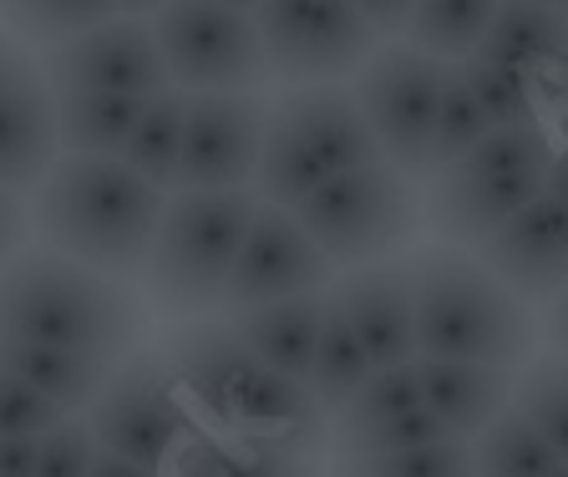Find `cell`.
I'll return each mask as SVG.
<instances>
[{
    "instance_id": "cell-26",
    "label": "cell",
    "mask_w": 568,
    "mask_h": 477,
    "mask_svg": "<svg viewBox=\"0 0 568 477\" xmlns=\"http://www.w3.org/2000/svg\"><path fill=\"white\" fill-rule=\"evenodd\" d=\"M183 118H189V97L163 92L148 102L132 143L122 148V163L158 193H178V158H183Z\"/></svg>"
},
{
    "instance_id": "cell-15",
    "label": "cell",
    "mask_w": 568,
    "mask_h": 477,
    "mask_svg": "<svg viewBox=\"0 0 568 477\" xmlns=\"http://www.w3.org/2000/svg\"><path fill=\"white\" fill-rule=\"evenodd\" d=\"M163 366L178 382L183 402L193 406V417H209L219 437L239 432L244 402L254 396V386L264 382V371H270V366H260V361L248 356L244 341L234 335L229 321L183 325V331L168 341Z\"/></svg>"
},
{
    "instance_id": "cell-1",
    "label": "cell",
    "mask_w": 568,
    "mask_h": 477,
    "mask_svg": "<svg viewBox=\"0 0 568 477\" xmlns=\"http://www.w3.org/2000/svg\"><path fill=\"white\" fill-rule=\"evenodd\" d=\"M163 214L168 193L142 183L122 158H57L31 193V234L41 250L118 285L148 275Z\"/></svg>"
},
{
    "instance_id": "cell-23",
    "label": "cell",
    "mask_w": 568,
    "mask_h": 477,
    "mask_svg": "<svg viewBox=\"0 0 568 477\" xmlns=\"http://www.w3.org/2000/svg\"><path fill=\"white\" fill-rule=\"evenodd\" d=\"M153 97H102L67 92L57 97V143L61 158H122Z\"/></svg>"
},
{
    "instance_id": "cell-13",
    "label": "cell",
    "mask_w": 568,
    "mask_h": 477,
    "mask_svg": "<svg viewBox=\"0 0 568 477\" xmlns=\"http://www.w3.org/2000/svg\"><path fill=\"white\" fill-rule=\"evenodd\" d=\"M335 264L320 254V244L305 234L295 214L274 203H260V214L244 234V250L234 260V275L224 285V315L254 311V305H280V300H305L331 285Z\"/></svg>"
},
{
    "instance_id": "cell-11",
    "label": "cell",
    "mask_w": 568,
    "mask_h": 477,
    "mask_svg": "<svg viewBox=\"0 0 568 477\" xmlns=\"http://www.w3.org/2000/svg\"><path fill=\"white\" fill-rule=\"evenodd\" d=\"M270 57V77L295 87H341V77H361L376 51V31L366 6H335V0H280L254 11Z\"/></svg>"
},
{
    "instance_id": "cell-39",
    "label": "cell",
    "mask_w": 568,
    "mask_h": 477,
    "mask_svg": "<svg viewBox=\"0 0 568 477\" xmlns=\"http://www.w3.org/2000/svg\"><path fill=\"white\" fill-rule=\"evenodd\" d=\"M36 61H31V51L21 47V41H11V37H0V102H6V92H11L16 82H21L26 72H31Z\"/></svg>"
},
{
    "instance_id": "cell-5",
    "label": "cell",
    "mask_w": 568,
    "mask_h": 477,
    "mask_svg": "<svg viewBox=\"0 0 568 477\" xmlns=\"http://www.w3.org/2000/svg\"><path fill=\"white\" fill-rule=\"evenodd\" d=\"M386 163L351 87H295L270 108L260 153V203L295 214L331 179Z\"/></svg>"
},
{
    "instance_id": "cell-36",
    "label": "cell",
    "mask_w": 568,
    "mask_h": 477,
    "mask_svg": "<svg viewBox=\"0 0 568 477\" xmlns=\"http://www.w3.org/2000/svg\"><path fill=\"white\" fill-rule=\"evenodd\" d=\"M61 422H67V412L61 406H51L41 392H31L26 382H16V376H6L0 371V442H41L47 432H57Z\"/></svg>"
},
{
    "instance_id": "cell-43",
    "label": "cell",
    "mask_w": 568,
    "mask_h": 477,
    "mask_svg": "<svg viewBox=\"0 0 568 477\" xmlns=\"http://www.w3.org/2000/svg\"><path fill=\"white\" fill-rule=\"evenodd\" d=\"M548 199H558L568 209V148H558L554 153V168H548V183H544Z\"/></svg>"
},
{
    "instance_id": "cell-20",
    "label": "cell",
    "mask_w": 568,
    "mask_h": 477,
    "mask_svg": "<svg viewBox=\"0 0 568 477\" xmlns=\"http://www.w3.org/2000/svg\"><path fill=\"white\" fill-rule=\"evenodd\" d=\"M325 305H331V295H305V300H280V305H254V311L224 315V321L234 325V335L244 341V351L260 361V366H270L305 386L310 366H315Z\"/></svg>"
},
{
    "instance_id": "cell-37",
    "label": "cell",
    "mask_w": 568,
    "mask_h": 477,
    "mask_svg": "<svg viewBox=\"0 0 568 477\" xmlns=\"http://www.w3.org/2000/svg\"><path fill=\"white\" fill-rule=\"evenodd\" d=\"M92 463H97L92 427L71 417L36 442V477H92Z\"/></svg>"
},
{
    "instance_id": "cell-16",
    "label": "cell",
    "mask_w": 568,
    "mask_h": 477,
    "mask_svg": "<svg viewBox=\"0 0 568 477\" xmlns=\"http://www.w3.org/2000/svg\"><path fill=\"white\" fill-rule=\"evenodd\" d=\"M477 264L503 290H513L523 305L528 300L554 305L568 290V209L548 193H538L513 224H503L477 250Z\"/></svg>"
},
{
    "instance_id": "cell-40",
    "label": "cell",
    "mask_w": 568,
    "mask_h": 477,
    "mask_svg": "<svg viewBox=\"0 0 568 477\" xmlns=\"http://www.w3.org/2000/svg\"><path fill=\"white\" fill-rule=\"evenodd\" d=\"M0 477H36V442H0Z\"/></svg>"
},
{
    "instance_id": "cell-34",
    "label": "cell",
    "mask_w": 568,
    "mask_h": 477,
    "mask_svg": "<svg viewBox=\"0 0 568 477\" xmlns=\"http://www.w3.org/2000/svg\"><path fill=\"white\" fill-rule=\"evenodd\" d=\"M11 26L21 31V37H41V41H77V37H87V31H97V26H106V21H122V6H11Z\"/></svg>"
},
{
    "instance_id": "cell-31",
    "label": "cell",
    "mask_w": 568,
    "mask_h": 477,
    "mask_svg": "<svg viewBox=\"0 0 568 477\" xmlns=\"http://www.w3.org/2000/svg\"><path fill=\"white\" fill-rule=\"evenodd\" d=\"M487 132H493V128H487L483 108H477L473 92H467L462 67H447V77H442L437 122H432V173H442V168H452L457 158H467L487 138Z\"/></svg>"
},
{
    "instance_id": "cell-32",
    "label": "cell",
    "mask_w": 568,
    "mask_h": 477,
    "mask_svg": "<svg viewBox=\"0 0 568 477\" xmlns=\"http://www.w3.org/2000/svg\"><path fill=\"white\" fill-rule=\"evenodd\" d=\"M462 77H467V92H473V102L483 108L493 132L538 122V92H532L528 77L503 72V67H493V61H483V57L462 61Z\"/></svg>"
},
{
    "instance_id": "cell-2",
    "label": "cell",
    "mask_w": 568,
    "mask_h": 477,
    "mask_svg": "<svg viewBox=\"0 0 568 477\" xmlns=\"http://www.w3.org/2000/svg\"><path fill=\"white\" fill-rule=\"evenodd\" d=\"M148 315L118 280L82 270L61 254L31 250L0 270V335L36 341L118 371L142 341Z\"/></svg>"
},
{
    "instance_id": "cell-41",
    "label": "cell",
    "mask_w": 568,
    "mask_h": 477,
    "mask_svg": "<svg viewBox=\"0 0 568 477\" xmlns=\"http://www.w3.org/2000/svg\"><path fill=\"white\" fill-rule=\"evenodd\" d=\"M548 346H554V356L568 361V290L548 305Z\"/></svg>"
},
{
    "instance_id": "cell-4",
    "label": "cell",
    "mask_w": 568,
    "mask_h": 477,
    "mask_svg": "<svg viewBox=\"0 0 568 477\" xmlns=\"http://www.w3.org/2000/svg\"><path fill=\"white\" fill-rule=\"evenodd\" d=\"M554 153L558 148L544 122L487 132L473 153L432 179V193L422 203V224L447 250H483L497 229L513 224L544 193Z\"/></svg>"
},
{
    "instance_id": "cell-21",
    "label": "cell",
    "mask_w": 568,
    "mask_h": 477,
    "mask_svg": "<svg viewBox=\"0 0 568 477\" xmlns=\"http://www.w3.org/2000/svg\"><path fill=\"white\" fill-rule=\"evenodd\" d=\"M477 57L538 87L568 57V11L564 6H497L493 37L483 41Z\"/></svg>"
},
{
    "instance_id": "cell-18",
    "label": "cell",
    "mask_w": 568,
    "mask_h": 477,
    "mask_svg": "<svg viewBox=\"0 0 568 477\" xmlns=\"http://www.w3.org/2000/svg\"><path fill=\"white\" fill-rule=\"evenodd\" d=\"M57 158V92L47 87L41 67H31L0 102V189L26 199L41 189Z\"/></svg>"
},
{
    "instance_id": "cell-8",
    "label": "cell",
    "mask_w": 568,
    "mask_h": 477,
    "mask_svg": "<svg viewBox=\"0 0 568 477\" xmlns=\"http://www.w3.org/2000/svg\"><path fill=\"white\" fill-rule=\"evenodd\" d=\"M168 87L183 97H260L270 57L244 6H168L153 16Z\"/></svg>"
},
{
    "instance_id": "cell-12",
    "label": "cell",
    "mask_w": 568,
    "mask_h": 477,
    "mask_svg": "<svg viewBox=\"0 0 568 477\" xmlns=\"http://www.w3.org/2000/svg\"><path fill=\"white\" fill-rule=\"evenodd\" d=\"M264 97H189L178 193H248L260 179Z\"/></svg>"
},
{
    "instance_id": "cell-19",
    "label": "cell",
    "mask_w": 568,
    "mask_h": 477,
    "mask_svg": "<svg viewBox=\"0 0 568 477\" xmlns=\"http://www.w3.org/2000/svg\"><path fill=\"white\" fill-rule=\"evenodd\" d=\"M416 376H422V406L457 442H477L513 406V371L467 366V361H416Z\"/></svg>"
},
{
    "instance_id": "cell-10",
    "label": "cell",
    "mask_w": 568,
    "mask_h": 477,
    "mask_svg": "<svg viewBox=\"0 0 568 477\" xmlns=\"http://www.w3.org/2000/svg\"><path fill=\"white\" fill-rule=\"evenodd\" d=\"M442 77H447L442 61L396 41V47H381L351 87L381 158L406 179L432 173V122L442 102Z\"/></svg>"
},
{
    "instance_id": "cell-3",
    "label": "cell",
    "mask_w": 568,
    "mask_h": 477,
    "mask_svg": "<svg viewBox=\"0 0 568 477\" xmlns=\"http://www.w3.org/2000/svg\"><path fill=\"white\" fill-rule=\"evenodd\" d=\"M416 295V361L518 371L532 356V315L513 290L487 275L477 254L426 244L412 264Z\"/></svg>"
},
{
    "instance_id": "cell-6",
    "label": "cell",
    "mask_w": 568,
    "mask_h": 477,
    "mask_svg": "<svg viewBox=\"0 0 568 477\" xmlns=\"http://www.w3.org/2000/svg\"><path fill=\"white\" fill-rule=\"evenodd\" d=\"M254 214V193H173L148 260V295L158 311L203 315L224 305V285Z\"/></svg>"
},
{
    "instance_id": "cell-33",
    "label": "cell",
    "mask_w": 568,
    "mask_h": 477,
    "mask_svg": "<svg viewBox=\"0 0 568 477\" xmlns=\"http://www.w3.org/2000/svg\"><path fill=\"white\" fill-rule=\"evenodd\" d=\"M341 477H477L473 442H437L396 457H341Z\"/></svg>"
},
{
    "instance_id": "cell-9",
    "label": "cell",
    "mask_w": 568,
    "mask_h": 477,
    "mask_svg": "<svg viewBox=\"0 0 568 477\" xmlns=\"http://www.w3.org/2000/svg\"><path fill=\"white\" fill-rule=\"evenodd\" d=\"M87 427L102 453H118L122 463L148 467L153 477H168L178 453L199 437V417L168 376L163 356H132L112 371Z\"/></svg>"
},
{
    "instance_id": "cell-38",
    "label": "cell",
    "mask_w": 568,
    "mask_h": 477,
    "mask_svg": "<svg viewBox=\"0 0 568 477\" xmlns=\"http://www.w3.org/2000/svg\"><path fill=\"white\" fill-rule=\"evenodd\" d=\"M26 234H31V209H26V199L0 189V264L21 260Z\"/></svg>"
},
{
    "instance_id": "cell-14",
    "label": "cell",
    "mask_w": 568,
    "mask_h": 477,
    "mask_svg": "<svg viewBox=\"0 0 568 477\" xmlns=\"http://www.w3.org/2000/svg\"><path fill=\"white\" fill-rule=\"evenodd\" d=\"M47 87L57 97L67 92H102V97H163L173 92L163 72V51H158L153 26L132 21H106L87 37L67 41L47 57L41 67Z\"/></svg>"
},
{
    "instance_id": "cell-28",
    "label": "cell",
    "mask_w": 568,
    "mask_h": 477,
    "mask_svg": "<svg viewBox=\"0 0 568 477\" xmlns=\"http://www.w3.org/2000/svg\"><path fill=\"white\" fill-rule=\"evenodd\" d=\"M513 412L554 447L558 463H568V361L564 356H538L523 366V376L513 382Z\"/></svg>"
},
{
    "instance_id": "cell-35",
    "label": "cell",
    "mask_w": 568,
    "mask_h": 477,
    "mask_svg": "<svg viewBox=\"0 0 568 477\" xmlns=\"http://www.w3.org/2000/svg\"><path fill=\"white\" fill-rule=\"evenodd\" d=\"M437 442H457V437H447V427L422 406V412L390 422V427H376V432H361V437L335 442V453L341 457H396V453H416V447H437Z\"/></svg>"
},
{
    "instance_id": "cell-25",
    "label": "cell",
    "mask_w": 568,
    "mask_h": 477,
    "mask_svg": "<svg viewBox=\"0 0 568 477\" xmlns=\"http://www.w3.org/2000/svg\"><path fill=\"white\" fill-rule=\"evenodd\" d=\"M376 376L366 346L355 341L351 321L341 315V305H325V325H320V346H315V366H310V396L320 402V412H335L341 417L345 402H351L361 386Z\"/></svg>"
},
{
    "instance_id": "cell-45",
    "label": "cell",
    "mask_w": 568,
    "mask_h": 477,
    "mask_svg": "<svg viewBox=\"0 0 568 477\" xmlns=\"http://www.w3.org/2000/svg\"><path fill=\"white\" fill-rule=\"evenodd\" d=\"M548 477H568V463H558V467H554V473H548Z\"/></svg>"
},
{
    "instance_id": "cell-27",
    "label": "cell",
    "mask_w": 568,
    "mask_h": 477,
    "mask_svg": "<svg viewBox=\"0 0 568 477\" xmlns=\"http://www.w3.org/2000/svg\"><path fill=\"white\" fill-rule=\"evenodd\" d=\"M325 432H290V437H260V432H229L219 437V467L213 477H310L315 447Z\"/></svg>"
},
{
    "instance_id": "cell-7",
    "label": "cell",
    "mask_w": 568,
    "mask_h": 477,
    "mask_svg": "<svg viewBox=\"0 0 568 477\" xmlns=\"http://www.w3.org/2000/svg\"><path fill=\"white\" fill-rule=\"evenodd\" d=\"M295 219L331 264L366 270L412 244V234L422 229V199L406 173H396L390 163H371L315 189L295 209Z\"/></svg>"
},
{
    "instance_id": "cell-17",
    "label": "cell",
    "mask_w": 568,
    "mask_h": 477,
    "mask_svg": "<svg viewBox=\"0 0 568 477\" xmlns=\"http://www.w3.org/2000/svg\"><path fill=\"white\" fill-rule=\"evenodd\" d=\"M335 305L351 321L355 341L366 346L371 366H412L416 361V295H412V270L396 260L366 264L335 285Z\"/></svg>"
},
{
    "instance_id": "cell-30",
    "label": "cell",
    "mask_w": 568,
    "mask_h": 477,
    "mask_svg": "<svg viewBox=\"0 0 568 477\" xmlns=\"http://www.w3.org/2000/svg\"><path fill=\"white\" fill-rule=\"evenodd\" d=\"M473 467H477V477H548L558 467V453L508 406L473 442Z\"/></svg>"
},
{
    "instance_id": "cell-22",
    "label": "cell",
    "mask_w": 568,
    "mask_h": 477,
    "mask_svg": "<svg viewBox=\"0 0 568 477\" xmlns=\"http://www.w3.org/2000/svg\"><path fill=\"white\" fill-rule=\"evenodd\" d=\"M0 371L26 382L31 392H41L67 417L82 412V406H97L106 376H112L106 366H97L87 356H71V351H57V346H36V341H11V335H0Z\"/></svg>"
},
{
    "instance_id": "cell-29",
    "label": "cell",
    "mask_w": 568,
    "mask_h": 477,
    "mask_svg": "<svg viewBox=\"0 0 568 477\" xmlns=\"http://www.w3.org/2000/svg\"><path fill=\"white\" fill-rule=\"evenodd\" d=\"M412 412H422V376H416V361L412 366H386L345 402V412L335 417V442L390 427V422L412 417Z\"/></svg>"
},
{
    "instance_id": "cell-24",
    "label": "cell",
    "mask_w": 568,
    "mask_h": 477,
    "mask_svg": "<svg viewBox=\"0 0 568 477\" xmlns=\"http://www.w3.org/2000/svg\"><path fill=\"white\" fill-rule=\"evenodd\" d=\"M493 21H497V6H487V0H432V6L412 11L406 47L442 61V67H462L493 37Z\"/></svg>"
},
{
    "instance_id": "cell-42",
    "label": "cell",
    "mask_w": 568,
    "mask_h": 477,
    "mask_svg": "<svg viewBox=\"0 0 568 477\" xmlns=\"http://www.w3.org/2000/svg\"><path fill=\"white\" fill-rule=\"evenodd\" d=\"M92 477H153V473H148V467H138V463H122L118 453H102V447H97Z\"/></svg>"
},
{
    "instance_id": "cell-44",
    "label": "cell",
    "mask_w": 568,
    "mask_h": 477,
    "mask_svg": "<svg viewBox=\"0 0 568 477\" xmlns=\"http://www.w3.org/2000/svg\"><path fill=\"white\" fill-rule=\"evenodd\" d=\"M558 132H564V143H568V108L558 112Z\"/></svg>"
}]
</instances>
